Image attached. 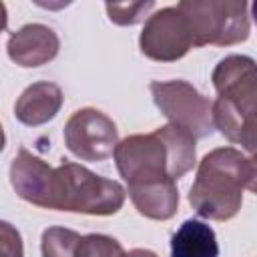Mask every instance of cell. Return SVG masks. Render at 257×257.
Returning <instances> with one entry per match:
<instances>
[{
    "label": "cell",
    "instance_id": "ac0fdd59",
    "mask_svg": "<svg viewBox=\"0 0 257 257\" xmlns=\"http://www.w3.org/2000/svg\"><path fill=\"white\" fill-rule=\"evenodd\" d=\"M0 257H24V243L20 231L0 219Z\"/></svg>",
    "mask_w": 257,
    "mask_h": 257
},
{
    "label": "cell",
    "instance_id": "30bf717a",
    "mask_svg": "<svg viewBox=\"0 0 257 257\" xmlns=\"http://www.w3.org/2000/svg\"><path fill=\"white\" fill-rule=\"evenodd\" d=\"M50 175H52V167L24 147L18 149L16 157L10 163V185L14 193L22 201L42 209L46 207Z\"/></svg>",
    "mask_w": 257,
    "mask_h": 257
},
{
    "label": "cell",
    "instance_id": "44dd1931",
    "mask_svg": "<svg viewBox=\"0 0 257 257\" xmlns=\"http://www.w3.org/2000/svg\"><path fill=\"white\" fill-rule=\"evenodd\" d=\"M4 147H6V135H4V128L0 124V153L4 151Z\"/></svg>",
    "mask_w": 257,
    "mask_h": 257
},
{
    "label": "cell",
    "instance_id": "7c38bea8",
    "mask_svg": "<svg viewBox=\"0 0 257 257\" xmlns=\"http://www.w3.org/2000/svg\"><path fill=\"white\" fill-rule=\"evenodd\" d=\"M64 94L58 84L40 80L22 90L14 102V116L26 126H40L52 120L62 106Z\"/></svg>",
    "mask_w": 257,
    "mask_h": 257
},
{
    "label": "cell",
    "instance_id": "5bb4252c",
    "mask_svg": "<svg viewBox=\"0 0 257 257\" xmlns=\"http://www.w3.org/2000/svg\"><path fill=\"white\" fill-rule=\"evenodd\" d=\"M171 257H219L213 227L199 219L183 221L171 237Z\"/></svg>",
    "mask_w": 257,
    "mask_h": 257
},
{
    "label": "cell",
    "instance_id": "9a60e30c",
    "mask_svg": "<svg viewBox=\"0 0 257 257\" xmlns=\"http://www.w3.org/2000/svg\"><path fill=\"white\" fill-rule=\"evenodd\" d=\"M80 235L66 227H48L40 239L42 257H76Z\"/></svg>",
    "mask_w": 257,
    "mask_h": 257
},
{
    "label": "cell",
    "instance_id": "8992f818",
    "mask_svg": "<svg viewBox=\"0 0 257 257\" xmlns=\"http://www.w3.org/2000/svg\"><path fill=\"white\" fill-rule=\"evenodd\" d=\"M64 145L80 161L100 163L112 157L118 143L114 120L98 108L84 106L72 112L64 124Z\"/></svg>",
    "mask_w": 257,
    "mask_h": 257
},
{
    "label": "cell",
    "instance_id": "7a4b0ae2",
    "mask_svg": "<svg viewBox=\"0 0 257 257\" xmlns=\"http://www.w3.org/2000/svg\"><path fill=\"white\" fill-rule=\"evenodd\" d=\"M257 167L251 155L235 147L209 151L189 189V203L195 213L211 221L233 219L243 205V191H255Z\"/></svg>",
    "mask_w": 257,
    "mask_h": 257
},
{
    "label": "cell",
    "instance_id": "ffe728a7",
    "mask_svg": "<svg viewBox=\"0 0 257 257\" xmlns=\"http://www.w3.org/2000/svg\"><path fill=\"white\" fill-rule=\"evenodd\" d=\"M8 26V12H6V4L0 2V34L6 30Z\"/></svg>",
    "mask_w": 257,
    "mask_h": 257
},
{
    "label": "cell",
    "instance_id": "9c48e42d",
    "mask_svg": "<svg viewBox=\"0 0 257 257\" xmlns=\"http://www.w3.org/2000/svg\"><path fill=\"white\" fill-rule=\"evenodd\" d=\"M213 128L233 145H241L251 157L255 153V102L217 96L211 102Z\"/></svg>",
    "mask_w": 257,
    "mask_h": 257
},
{
    "label": "cell",
    "instance_id": "d6986e66",
    "mask_svg": "<svg viewBox=\"0 0 257 257\" xmlns=\"http://www.w3.org/2000/svg\"><path fill=\"white\" fill-rule=\"evenodd\" d=\"M122 257H159V255L155 251H151V249H131L128 253L124 251Z\"/></svg>",
    "mask_w": 257,
    "mask_h": 257
},
{
    "label": "cell",
    "instance_id": "6da1fadb",
    "mask_svg": "<svg viewBox=\"0 0 257 257\" xmlns=\"http://www.w3.org/2000/svg\"><path fill=\"white\" fill-rule=\"evenodd\" d=\"M195 137L177 124L147 135H128L114 147V165L126 187L151 181H179L197 163Z\"/></svg>",
    "mask_w": 257,
    "mask_h": 257
},
{
    "label": "cell",
    "instance_id": "ba28073f",
    "mask_svg": "<svg viewBox=\"0 0 257 257\" xmlns=\"http://www.w3.org/2000/svg\"><path fill=\"white\" fill-rule=\"evenodd\" d=\"M60 50L58 34L46 24H24L6 42L8 58L22 68H36L56 58Z\"/></svg>",
    "mask_w": 257,
    "mask_h": 257
},
{
    "label": "cell",
    "instance_id": "e0dca14e",
    "mask_svg": "<svg viewBox=\"0 0 257 257\" xmlns=\"http://www.w3.org/2000/svg\"><path fill=\"white\" fill-rule=\"evenodd\" d=\"M122 245L108 235L102 233H88L82 235L76 245V257H122Z\"/></svg>",
    "mask_w": 257,
    "mask_h": 257
},
{
    "label": "cell",
    "instance_id": "4fadbf2b",
    "mask_svg": "<svg viewBox=\"0 0 257 257\" xmlns=\"http://www.w3.org/2000/svg\"><path fill=\"white\" fill-rule=\"evenodd\" d=\"M131 203L135 205L137 213L153 219V221H169L177 215L179 209V189L177 181H151L141 185L126 187Z\"/></svg>",
    "mask_w": 257,
    "mask_h": 257
},
{
    "label": "cell",
    "instance_id": "8fae6325",
    "mask_svg": "<svg viewBox=\"0 0 257 257\" xmlns=\"http://www.w3.org/2000/svg\"><path fill=\"white\" fill-rule=\"evenodd\" d=\"M217 96L255 102L257 98V74L255 60L245 54H229L215 66L211 74Z\"/></svg>",
    "mask_w": 257,
    "mask_h": 257
},
{
    "label": "cell",
    "instance_id": "52a82bcc",
    "mask_svg": "<svg viewBox=\"0 0 257 257\" xmlns=\"http://www.w3.org/2000/svg\"><path fill=\"white\" fill-rule=\"evenodd\" d=\"M141 52L157 62H175L193 48L189 24L177 6H165L145 20L139 36Z\"/></svg>",
    "mask_w": 257,
    "mask_h": 257
},
{
    "label": "cell",
    "instance_id": "5b68a950",
    "mask_svg": "<svg viewBox=\"0 0 257 257\" xmlns=\"http://www.w3.org/2000/svg\"><path fill=\"white\" fill-rule=\"evenodd\" d=\"M151 94L163 116L191 133L195 139L213 135L211 102L187 80H153Z\"/></svg>",
    "mask_w": 257,
    "mask_h": 257
},
{
    "label": "cell",
    "instance_id": "2e32d148",
    "mask_svg": "<svg viewBox=\"0 0 257 257\" xmlns=\"http://www.w3.org/2000/svg\"><path fill=\"white\" fill-rule=\"evenodd\" d=\"M104 8L110 22L118 26H135L149 18V12L155 8V2H106Z\"/></svg>",
    "mask_w": 257,
    "mask_h": 257
},
{
    "label": "cell",
    "instance_id": "3957f363",
    "mask_svg": "<svg viewBox=\"0 0 257 257\" xmlns=\"http://www.w3.org/2000/svg\"><path fill=\"white\" fill-rule=\"evenodd\" d=\"M124 199L126 191L118 181L100 177L78 163L62 161L52 167L44 209L108 217L122 209Z\"/></svg>",
    "mask_w": 257,
    "mask_h": 257
},
{
    "label": "cell",
    "instance_id": "277c9868",
    "mask_svg": "<svg viewBox=\"0 0 257 257\" xmlns=\"http://www.w3.org/2000/svg\"><path fill=\"white\" fill-rule=\"evenodd\" d=\"M185 16L193 46H231L251 34L249 4L237 0H183L177 4Z\"/></svg>",
    "mask_w": 257,
    "mask_h": 257
}]
</instances>
